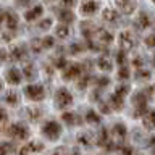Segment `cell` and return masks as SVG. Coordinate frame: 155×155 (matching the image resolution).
I'll return each instance as SVG.
<instances>
[{
  "mask_svg": "<svg viewBox=\"0 0 155 155\" xmlns=\"http://www.w3.org/2000/svg\"><path fill=\"white\" fill-rule=\"evenodd\" d=\"M5 134L10 136L12 139L15 140H26L29 137V129L26 124L23 123H15V124H10L7 129H5Z\"/></svg>",
  "mask_w": 155,
  "mask_h": 155,
  "instance_id": "6da1fadb",
  "label": "cell"
},
{
  "mask_svg": "<svg viewBox=\"0 0 155 155\" xmlns=\"http://www.w3.org/2000/svg\"><path fill=\"white\" fill-rule=\"evenodd\" d=\"M150 97V92L147 91H139L136 92L134 97H133V102H134V107H136V111H134V116H142V113L147 108V100Z\"/></svg>",
  "mask_w": 155,
  "mask_h": 155,
  "instance_id": "7a4b0ae2",
  "label": "cell"
},
{
  "mask_svg": "<svg viewBox=\"0 0 155 155\" xmlns=\"http://www.w3.org/2000/svg\"><path fill=\"white\" fill-rule=\"evenodd\" d=\"M42 134L45 136V137L48 140H57L58 137H60V134H61V126L57 123V121H47L45 124L42 126Z\"/></svg>",
  "mask_w": 155,
  "mask_h": 155,
  "instance_id": "3957f363",
  "label": "cell"
},
{
  "mask_svg": "<svg viewBox=\"0 0 155 155\" xmlns=\"http://www.w3.org/2000/svg\"><path fill=\"white\" fill-rule=\"evenodd\" d=\"M24 95L32 102H39L45 97V92H44V87L41 84H29L24 87Z\"/></svg>",
  "mask_w": 155,
  "mask_h": 155,
  "instance_id": "277c9868",
  "label": "cell"
},
{
  "mask_svg": "<svg viewBox=\"0 0 155 155\" xmlns=\"http://www.w3.org/2000/svg\"><path fill=\"white\" fill-rule=\"evenodd\" d=\"M55 104L58 108H68L71 104H73V95L68 92L66 89H58L57 94H55Z\"/></svg>",
  "mask_w": 155,
  "mask_h": 155,
  "instance_id": "5b68a950",
  "label": "cell"
},
{
  "mask_svg": "<svg viewBox=\"0 0 155 155\" xmlns=\"http://www.w3.org/2000/svg\"><path fill=\"white\" fill-rule=\"evenodd\" d=\"M79 74H81V65H78V63H71V65H68L65 68V71H63V78H65L66 81L78 79Z\"/></svg>",
  "mask_w": 155,
  "mask_h": 155,
  "instance_id": "8992f818",
  "label": "cell"
},
{
  "mask_svg": "<svg viewBox=\"0 0 155 155\" xmlns=\"http://www.w3.org/2000/svg\"><path fill=\"white\" fill-rule=\"evenodd\" d=\"M120 45L123 50H131L134 45H136V42H134V37H133V34L128 32V31H123L120 34Z\"/></svg>",
  "mask_w": 155,
  "mask_h": 155,
  "instance_id": "52a82bcc",
  "label": "cell"
},
{
  "mask_svg": "<svg viewBox=\"0 0 155 155\" xmlns=\"http://www.w3.org/2000/svg\"><path fill=\"white\" fill-rule=\"evenodd\" d=\"M5 79H7L10 84H19L21 82V73H19L18 68H8L7 73H5Z\"/></svg>",
  "mask_w": 155,
  "mask_h": 155,
  "instance_id": "ba28073f",
  "label": "cell"
},
{
  "mask_svg": "<svg viewBox=\"0 0 155 155\" xmlns=\"http://www.w3.org/2000/svg\"><path fill=\"white\" fill-rule=\"evenodd\" d=\"M116 5L124 15H131L136 10V2L134 0H116Z\"/></svg>",
  "mask_w": 155,
  "mask_h": 155,
  "instance_id": "9c48e42d",
  "label": "cell"
},
{
  "mask_svg": "<svg viewBox=\"0 0 155 155\" xmlns=\"http://www.w3.org/2000/svg\"><path fill=\"white\" fill-rule=\"evenodd\" d=\"M26 57H28V52H26V47L24 45L15 47L12 50V53H10V58H12L13 61H23Z\"/></svg>",
  "mask_w": 155,
  "mask_h": 155,
  "instance_id": "30bf717a",
  "label": "cell"
},
{
  "mask_svg": "<svg viewBox=\"0 0 155 155\" xmlns=\"http://www.w3.org/2000/svg\"><path fill=\"white\" fill-rule=\"evenodd\" d=\"M97 8H99V5H97L95 0H84L81 3V13L82 15H94L97 12Z\"/></svg>",
  "mask_w": 155,
  "mask_h": 155,
  "instance_id": "8fae6325",
  "label": "cell"
},
{
  "mask_svg": "<svg viewBox=\"0 0 155 155\" xmlns=\"http://www.w3.org/2000/svg\"><path fill=\"white\" fill-rule=\"evenodd\" d=\"M41 150H44V144H42V142H37V140H32V142H29V144L24 145V147L21 149V152L31 155V153L41 152Z\"/></svg>",
  "mask_w": 155,
  "mask_h": 155,
  "instance_id": "7c38bea8",
  "label": "cell"
},
{
  "mask_svg": "<svg viewBox=\"0 0 155 155\" xmlns=\"http://www.w3.org/2000/svg\"><path fill=\"white\" fill-rule=\"evenodd\" d=\"M42 13H44V8L41 5H36V7H32L31 10H28L26 15H24V18H26V21H34V19L41 18Z\"/></svg>",
  "mask_w": 155,
  "mask_h": 155,
  "instance_id": "4fadbf2b",
  "label": "cell"
},
{
  "mask_svg": "<svg viewBox=\"0 0 155 155\" xmlns=\"http://www.w3.org/2000/svg\"><path fill=\"white\" fill-rule=\"evenodd\" d=\"M58 19L61 21V24H70L74 21V15H73L70 10H66V8H61V10H58Z\"/></svg>",
  "mask_w": 155,
  "mask_h": 155,
  "instance_id": "5bb4252c",
  "label": "cell"
},
{
  "mask_svg": "<svg viewBox=\"0 0 155 155\" xmlns=\"http://www.w3.org/2000/svg\"><path fill=\"white\" fill-rule=\"evenodd\" d=\"M142 124H144L145 129H153L155 128V110H150L142 116Z\"/></svg>",
  "mask_w": 155,
  "mask_h": 155,
  "instance_id": "9a60e30c",
  "label": "cell"
},
{
  "mask_svg": "<svg viewBox=\"0 0 155 155\" xmlns=\"http://www.w3.org/2000/svg\"><path fill=\"white\" fill-rule=\"evenodd\" d=\"M110 105L113 107V108H116V110H121V108H123V105H124V97L115 92V94L110 97Z\"/></svg>",
  "mask_w": 155,
  "mask_h": 155,
  "instance_id": "2e32d148",
  "label": "cell"
},
{
  "mask_svg": "<svg viewBox=\"0 0 155 155\" xmlns=\"http://www.w3.org/2000/svg\"><path fill=\"white\" fill-rule=\"evenodd\" d=\"M136 26L139 29H147L150 26V18L145 13H140L137 18H136Z\"/></svg>",
  "mask_w": 155,
  "mask_h": 155,
  "instance_id": "e0dca14e",
  "label": "cell"
},
{
  "mask_svg": "<svg viewBox=\"0 0 155 155\" xmlns=\"http://www.w3.org/2000/svg\"><path fill=\"white\" fill-rule=\"evenodd\" d=\"M97 144L102 145V147H104V145H105V147H108L110 137H108V131H107L105 128L99 131V136H97Z\"/></svg>",
  "mask_w": 155,
  "mask_h": 155,
  "instance_id": "ac0fdd59",
  "label": "cell"
},
{
  "mask_svg": "<svg viewBox=\"0 0 155 155\" xmlns=\"http://www.w3.org/2000/svg\"><path fill=\"white\" fill-rule=\"evenodd\" d=\"M104 19L108 23H113L118 19V13H116V10H111V8H105L104 10Z\"/></svg>",
  "mask_w": 155,
  "mask_h": 155,
  "instance_id": "d6986e66",
  "label": "cell"
},
{
  "mask_svg": "<svg viewBox=\"0 0 155 155\" xmlns=\"http://www.w3.org/2000/svg\"><path fill=\"white\" fill-rule=\"evenodd\" d=\"M113 133H115V136H118L120 139H124L126 134H128V131H126V126L123 123H116L113 126Z\"/></svg>",
  "mask_w": 155,
  "mask_h": 155,
  "instance_id": "ffe728a7",
  "label": "cell"
},
{
  "mask_svg": "<svg viewBox=\"0 0 155 155\" xmlns=\"http://www.w3.org/2000/svg\"><path fill=\"white\" fill-rule=\"evenodd\" d=\"M5 19H7L8 29H15L18 26V16L15 13H7V15H5Z\"/></svg>",
  "mask_w": 155,
  "mask_h": 155,
  "instance_id": "44dd1931",
  "label": "cell"
},
{
  "mask_svg": "<svg viewBox=\"0 0 155 155\" xmlns=\"http://www.w3.org/2000/svg\"><path fill=\"white\" fill-rule=\"evenodd\" d=\"M55 34H57V37L65 39V37H68V34H70V28H68L66 24H58L55 28Z\"/></svg>",
  "mask_w": 155,
  "mask_h": 155,
  "instance_id": "7402d4cb",
  "label": "cell"
},
{
  "mask_svg": "<svg viewBox=\"0 0 155 155\" xmlns=\"http://www.w3.org/2000/svg\"><path fill=\"white\" fill-rule=\"evenodd\" d=\"M61 118H63V121H65L68 126H74V124L79 123V120H78V116L74 113H63Z\"/></svg>",
  "mask_w": 155,
  "mask_h": 155,
  "instance_id": "603a6c76",
  "label": "cell"
},
{
  "mask_svg": "<svg viewBox=\"0 0 155 155\" xmlns=\"http://www.w3.org/2000/svg\"><path fill=\"white\" fill-rule=\"evenodd\" d=\"M97 65H99V68L102 71H111V61L107 57H100L99 61H97Z\"/></svg>",
  "mask_w": 155,
  "mask_h": 155,
  "instance_id": "cb8c5ba5",
  "label": "cell"
},
{
  "mask_svg": "<svg viewBox=\"0 0 155 155\" xmlns=\"http://www.w3.org/2000/svg\"><path fill=\"white\" fill-rule=\"evenodd\" d=\"M15 150V145L10 142H0V155H12Z\"/></svg>",
  "mask_w": 155,
  "mask_h": 155,
  "instance_id": "d4e9b609",
  "label": "cell"
},
{
  "mask_svg": "<svg viewBox=\"0 0 155 155\" xmlns=\"http://www.w3.org/2000/svg\"><path fill=\"white\" fill-rule=\"evenodd\" d=\"M5 102L10 104V105H18L19 95L16 94V92H7V94H5Z\"/></svg>",
  "mask_w": 155,
  "mask_h": 155,
  "instance_id": "484cf974",
  "label": "cell"
},
{
  "mask_svg": "<svg viewBox=\"0 0 155 155\" xmlns=\"http://www.w3.org/2000/svg\"><path fill=\"white\" fill-rule=\"evenodd\" d=\"M86 120L89 121V123H92V124H99V123H100L99 115H97L94 110H89V111H87V113H86Z\"/></svg>",
  "mask_w": 155,
  "mask_h": 155,
  "instance_id": "4316f807",
  "label": "cell"
},
{
  "mask_svg": "<svg viewBox=\"0 0 155 155\" xmlns=\"http://www.w3.org/2000/svg\"><path fill=\"white\" fill-rule=\"evenodd\" d=\"M28 115H29V118H31L32 121H37L39 118H41L42 111L39 110V108H29V110H28Z\"/></svg>",
  "mask_w": 155,
  "mask_h": 155,
  "instance_id": "83f0119b",
  "label": "cell"
},
{
  "mask_svg": "<svg viewBox=\"0 0 155 155\" xmlns=\"http://www.w3.org/2000/svg\"><path fill=\"white\" fill-rule=\"evenodd\" d=\"M113 41V36L107 31H100V42H105V44H110Z\"/></svg>",
  "mask_w": 155,
  "mask_h": 155,
  "instance_id": "f1b7e54d",
  "label": "cell"
},
{
  "mask_svg": "<svg viewBox=\"0 0 155 155\" xmlns=\"http://www.w3.org/2000/svg\"><path fill=\"white\" fill-rule=\"evenodd\" d=\"M34 73H36V70H34L32 65L24 66V76H26V79H32V78H34Z\"/></svg>",
  "mask_w": 155,
  "mask_h": 155,
  "instance_id": "f546056e",
  "label": "cell"
},
{
  "mask_svg": "<svg viewBox=\"0 0 155 155\" xmlns=\"http://www.w3.org/2000/svg\"><path fill=\"white\" fill-rule=\"evenodd\" d=\"M118 74H120V79H129V70H128V66H120Z\"/></svg>",
  "mask_w": 155,
  "mask_h": 155,
  "instance_id": "4dcf8cb0",
  "label": "cell"
},
{
  "mask_svg": "<svg viewBox=\"0 0 155 155\" xmlns=\"http://www.w3.org/2000/svg\"><path fill=\"white\" fill-rule=\"evenodd\" d=\"M41 42H42V48H50V47H53V37H50V36L44 37Z\"/></svg>",
  "mask_w": 155,
  "mask_h": 155,
  "instance_id": "1f68e13d",
  "label": "cell"
},
{
  "mask_svg": "<svg viewBox=\"0 0 155 155\" xmlns=\"http://www.w3.org/2000/svg\"><path fill=\"white\" fill-rule=\"evenodd\" d=\"M121 155H137V152L129 145H124V147H121Z\"/></svg>",
  "mask_w": 155,
  "mask_h": 155,
  "instance_id": "d6a6232c",
  "label": "cell"
},
{
  "mask_svg": "<svg viewBox=\"0 0 155 155\" xmlns=\"http://www.w3.org/2000/svg\"><path fill=\"white\" fill-rule=\"evenodd\" d=\"M116 61H118L121 66H124V63H126V53L123 50L118 52V55H116Z\"/></svg>",
  "mask_w": 155,
  "mask_h": 155,
  "instance_id": "836d02e7",
  "label": "cell"
},
{
  "mask_svg": "<svg viewBox=\"0 0 155 155\" xmlns=\"http://www.w3.org/2000/svg\"><path fill=\"white\" fill-rule=\"evenodd\" d=\"M52 26V19H44V21H41V23H39V29H48V28H50Z\"/></svg>",
  "mask_w": 155,
  "mask_h": 155,
  "instance_id": "e575fe53",
  "label": "cell"
},
{
  "mask_svg": "<svg viewBox=\"0 0 155 155\" xmlns=\"http://www.w3.org/2000/svg\"><path fill=\"white\" fill-rule=\"evenodd\" d=\"M145 44H147V47H155V34H150V36H147V39H145Z\"/></svg>",
  "mask_w": 155,
  "mask_h": 155,
  "instance_id": "d590c367",
  "label": "cell"
},
{
  "mask_svg": "<svg viewBox=\"0 0 155 155\" xmlns=\"http://www.w3.org/2000/svg\"><path fill=\"white\" fill-rule=\"evenodd\" d=\"M97 82H99L100 87H107V86L110 84V79L107 76H102V78H99V81H97Z\"/></svg>",
  "mask_w": 155,
  "mask_h": 155,
  "instance_id": "8d00e7d4",
  "label": "cell"
},
{
  "mask_svg": "<svg viewBox=\"0 0 155 155\" xmlns=\"http://www.w3.org/2000/svg\"><path fill=\"white\" fill-rule=\"evenodd\" d=\"M55 66H57V68H65V66H66V60H65V57L57 58V60H55Z\"/></svg>",
  "mask_w": 155,
  "mask_h": 155,
  "instance_id": "74e56055",
  "label": "cell"
},
{
  "mask_svg": "<svg viewBox=\"0 0 155 155\" xmlns=\"http://www.w3.org/2000/svg\"><path fill=\"white\" fill-rule=\"evenodd\" d=\"M32 48H34V52H39L42 48V42L39 41V39H34L32 41Z\"/></svg>",
  "mask_w": 155,
  "mask_h": 155,
  "instance_id": "f35d334b",
  "label": "cell"
},
{
  "mask_svg": "<svg viewBox=\"0 0 155 155\" xmlns=\"http://www.w3.org/2000/svg\"><path fill=\"white\" fill-rule=\"evenodd\" d=\"M137 78H145V79H147V78H150V73L145 71V70H139L137 71Z\"/></svg>",
  "mask_w": 155,
  "mask_h": 155,
  "instance_id": "ab89813d",
  "label": "cell"
},
{
  "mask_svg": "<svg viewBox=\"0 0 155 155\" xmlns=\"http://www.w3.org/2000/svg\"><path fill=\"white\" fill-rule=\"evenodd\" d=\"M79 142H82L84 145H89V144H91V140L87 139V136H84V134H82V136H79Z\"/></svg>",
  "mask_w": 155,
  "mask_h": 155,
  "instance_id": "60d3db41",
  "label": "cell"
},
{
  "mask_svg": "<svg viewBox=\"0 0 155 155\" xmlns=\"http://www.w3.org/2000/svg\"><path fill=\"white\" fill-rule=\"evenodd\" d=\"M5 120H7V111L3 108H0V123H3Z\"/></svg>",
  "mask_w": 155,
  "mask_h": 155,
  "instance_id": "b9f144b4",
  "label": "cell"
},
{
  "mask_svg": "<svg viewBox=\"0 0 155 155\" xmlns=\"http://www.w3.org/2000/svg\"><path fill=\"white\" fill-rule=\"evenodd\" d=\"M61 3L65 5V7H73V5H74V0H61Z\"/></svg>",
  "mask_w": 155,
  "mask_h": 155,
  "instance_id": "7bdbcfd3",
  "label": "cell"
},
{
  "mask_svg": "<svg viewBox=\"0 0 155 155\" xmlns=\"http://www.w3.org/2000/svg\"><path fill=\"white\" fill-rule=\"evenodd\" d=\"M63 150H65V149H57L52 155H63Z\"/></svg>",
  "mask_w": 155,
  "mask_h": 155,
  "instance_id": "ee69618b",
  "label": "cell"
},
{
  "mask_svg": "<svg viewBox=\"0 0 155 155\" xmlns=\"http://www.w3.org/2000/svg\"><path fill=\"white\" fill-rule=\"evenodd\" d=\"M16 2H18V5H21V7H23V5L29 3V0H16Z\"/></svg>",
  "mask_w": 155,
  "mask_h": 155,
  "instance_id": "f6af8a7d",
  "label": "cell"
},
{
  "mask_svg": "<svg viewBox=\"0 0 155 155\" xmlns=\"http://www.w3.org/2000/svg\"><path fill=\"white\" fill-rule=\"evenodd\" d=\"M134 65L136 66H140V60H139V58H134Z\"/></svg>",
  "mask_w": 155,
  "mask_h": 155,
  "instance_id": "bcb514c9",
  "label": "cell"
},
{
  "mask_svg": "<svg viewBox=\"0 0 155 155\" xmlns=\"http://www.w3.org/2000/svg\"><path fill=\"white\" fill-rule=\"evenodd\" d=\"M71 155H81V153L78 152V150H73V153H71Z\"/></svg>",
  "mask_w": 155,
  "mask_h": 155,
  "instance_id": "7dc6e473",
  "label": "cell"
},
{
  "mask_svg": "<svg viewBox=\"0 0 155 155\" xmlns=\"http://www.w3.org/2000/svg\"><path fill=\"white\" fill-rule=\"evenodd\" d=\"M2 89H3V84H2V81H0V92H2Z\"/></svg>",
  "mask_w": 155,
  "mask_h": 155,
  "instance_id": "c3c4849f",
  "label": "cell"
},
{
  "mask_svg": "<svg viewBox=\"0 0 155 155\" xmlns=\"http://www.w3.org/2000/svg\"><path fill=\"white\" fill-rule=\"evenodd\" d=\"M2 23H3V16L0 15V24H2Z\"/></svg>",
  "mask_w": 155,
  "mask_h": 155,
  "instance_id": "681fc988",
  "label": "cell"
},
{
  "mask_svg": "<svg viewBox=\"0 0 155 155\" xmlns=\"http://www.w3.org/2000/svg\"><path fill=\"white\" fill-rule=\"evenodd\" d=\"M19 155H28V153H23V152H19Z\"/></svg>",
  "mask_w": 155,
  "mask_h": 155,
  "instance_id": "f907efd6",
  "label": "cell"
},
{
  "mask_svg": "<svg viewBox=\"0 0 155 155\" xmlns=\"http://www.w3.org/2000/svg\"><path fill=\"white\" fill-rule=\"evenodd\" d=\"M45 2H52V0H45Z\"/></svg>",
  "mask_w": 155,
  "mask_h": 155,
  "instance_id": "816d5d0a",
  "label": "cell"
},
{
  "mask_svg": "<svg viewBox=\"0 0 155 155\" xmlns=\"http://www.w3.org/2000/svg\"><path fill=\"white\" fill-rule=\"evenodd\" d=\"M152 2H153V5H155V0H152Z\"/></svg>",
  "mask_w": 155,
  "mask_h": 155,
  "instance_id": "f5cc1de1",
  "label": "cell"
}]
</instances>
